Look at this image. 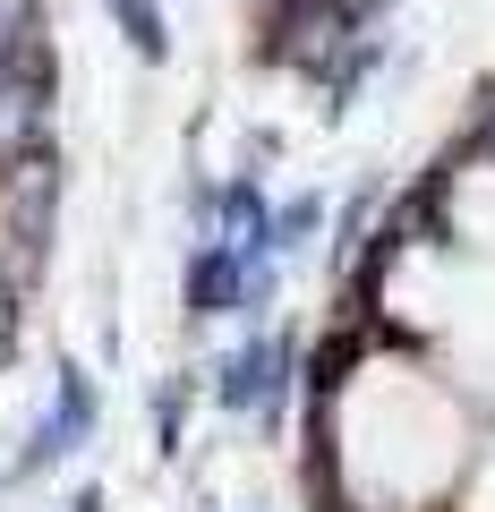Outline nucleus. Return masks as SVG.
Wrapping results in <instances>:
<instances>
[{
	"label": "nucleus",
	"instance_id": "obj_1",
	"mask_svg": "<svg viewBox=\"0 0 495 512\" xmlns=\"http://www.w3.org/2000/svg\"><path fill=\"white\" fill-rule=\"evenodd\" d=\"M43 120H52V69L43 60H9L0 69V171H18L43 146Z\"/></svg>",
	"mask_w": 495,
	"mask_h": 512
},
{
	"label": "nucleus",
	"instance_id": "obj_3",
	"mask_svg": "<svg viewBox=\"0 0 495 512\" xmlns=\"http://www.w3.org/2000/svg\"><path fill=\"white\" fill-rule=\"evenodd\" d=\"M86 427H94V393H86V376H77V367H60V393H52V410L35 419L26 470H52V461H69L77 444H86Z\"/></svg>",
	"mask_w": 495,
	"mask_h": 512
},
{
	"label": "nucleus",
	"instance_id": "obj_2",
	"mask_svg": "<svg viewBox=\"0 0 495 512\" xmlns=\"http://www.w3.org/2000/svg\"><path fill=\"white\" fill-rule=\"evenodd\" d=\"M52 197H60L52 154H26L18 171H0V214H9V239L18 248H43L52 239Z\"/></svg>",
	"mask_w": 495,
	"mask_h": 512
},
{
	"label": "nucleus",
	"instance_id": "obj_6",
	"mask_svg": "<svg viewBox=\"0 0 495 512\" xmlns=\"http://www.w3.org/2000/svg\"><path fill=\"white\" fill-rule=\"evenodd\" d=\"M103 9L129 26V43H137L146 60H163V9H154V0H103Z\"/></svg>",
	"mask_w": 495,
	"mask_h": 512
},
{
	"label": "nucleus",
	"instance_id": "obj_4",
	"mask_svg": "<svg viewBox=\"0 0 495 512\" xmlns=\"http://www.w3.org/2000/svg\"><path fill=\"white\" fill-rule=\"evenodd\" d=\"M188 308L197 316H222V308H248V256L239 248H197L188 256Z\"/></svg>",
	"mask_w": 495,
	"mask_h": 512
},
{
	"label": "nucleus",
	"instance_id": "obj_5",
	"mask_svg": "<svg viewBox=\"0 0 495 512\" xmlns=\"http://www.w3.org/2000/svg\"><path fill=\"white\" fill-rule=\"evenodd\" d=\"M274 367H282V350H274V342H248V350H231V367H222V402H231V410H257V402H274Z\"/></svg>",
	"mask_w": 495,
	"mask_h": 512
},
{
	"label": "nucleus",
	"instance_id": "obj_7",
	"mask_svg": "<svg viewBox=\"0 0 495 512\" xmlns=\"http://www.w3.org/2000/svg\"><path fill=\"white\" fill-rule=\"evenodd\" d=\"M342 9H376V0H342Z\"/></svg>",
	"mask_w": 495,
	"mask_h": 512
}]
</instances>
